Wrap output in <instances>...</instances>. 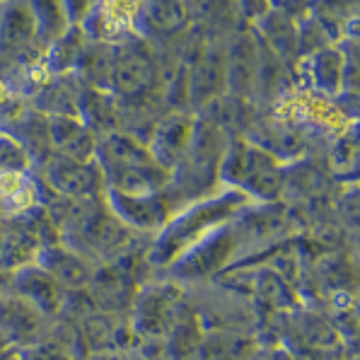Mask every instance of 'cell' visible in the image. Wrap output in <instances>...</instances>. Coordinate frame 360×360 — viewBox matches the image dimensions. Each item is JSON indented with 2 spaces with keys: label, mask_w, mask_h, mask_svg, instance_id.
Listing matches in <instances>:
<instances>
[{
  "label": "cell",
  "mask_w": 360,
  "mask_h": 360,
  "mask_svg": "<svg viewBox=\"0 0 360 360\" xmlns=\"http://www.w3.org/2000/svg\"><path fill=\"white\" fill-rule=\"evenodd\" d=\"M252 206V198L235 186H223L215 193H208L198 201L181 206L167 220V225L155 235L146 254L148 266L150 269H172L191 249H196L210 235L237 220Z\"/></svg>",
  "instance_id": "obj_1"
},
{
  "label": "cell",
  "mask_w": 360,
  "mask_h": 360,
  "mask_svg": "<svg viewBox=\"0 0 360 360\" xmlns=\"http://www.w3.org/2000/svg\"><path fill=\"white\" fill-rule=\"evenodd\" d=\"M218 174L225 186L245 191L252 201L271 203L283 189V172L278 160L252 143H235L225 148Z\"/></svg>",
  "instance_id": "obj_2"
},
{
  "label": "cell",
  "mask_w": 360,
  "mask_h": 360,
  "mask_svg": "<svg viewBox=\"0 0 360 360\" xmlns=\"http://www.w3.org/2000/svg\"><path fill=\"white\" fill-rule=\"evenodd\" d=\"M104 198H107V208L133 232H155L158 235L176 213L174 203L167 201L162 191L131 196V193L116 189H104Z\"/></svg>",
  "instance_id": "obj_3"
},
{
  "label": "cell",
  "mask_w": 360,
  "mask_h": 360,
  "mask_svg": "<svg viewBox=\"0 0 360 360\" xmlns=\"http://www.w3.org/2000/svg\"><path fill=\"white\" fill-rule=\"evenodd\" d=\"M44 179H46L49 189L56 191L60 198H95L97 191H104V174L97 160L82 162V160L63 158V155L53 153L49 158L46 167H44Z\"/></svg>",
  "instance_id": "obj_4"
},
{
  "label": "cell",
  "mask_w": 360,
  "mask_h": 360,
  "mask_svg": "<svg viewBox=\"0 0 360 360\" xmlns=\"http://www.w3.org/2000/svg\"><path fill=\"white\" fill-rule=\"evenodd\" d=\"M237 247H240V230L232 228L230 223L223 230L215 232V235H210L206 242H201L196 249H191L186 257H181L179 262L172 266V276H176L181 281L213 276L215 271L225 269L232 262Z\"/></svg>",
  "instance_id": "obj_5"
},
{
  "label": "cell",
  "mask_w": 360,
  "mask_h": 360,
  "mask_svg": "<svg viewBox=\"0 0 360 360\" xmlns=\"http://www.w3.org/2000/svg\"><path fill=\"white\" fill-rule=\"evenodd\" d=\"M138 10L141 0H97L80 30L99 44L116 46L138 32Z\"/></svg>",
  "instance_id": "obj_6"
},
{
  "label": "cell",
  "mask_w": 360,
  "mask_h": 360,
  "mask_svg": "<svg viewBox=\"0 0 360 360\" xmlns=\"http://www.w3.org/2000/svg\"><path fill=\"white\" fill-rule=\"evenodd\" d=\"M34 264L49 271L65 290H85V288H90L97 274V266L92 264V259L65 245V242L44 245L39 249Z\"/></svg>",
  "instance_id": "obj_7"
},
{
  "label": "cell",
  "mask_w": 360,
  "mask_h": 360,
  "mask_svg": "<svg viewBox=\"0 0 360 360\" xmlns=\"http://www.w3.org/2000/svg\"><path fill=\"white\" fill-rule=\"evenodd\" d=\"M44 49L39 41L37 22L27 0H13L0 8V58L15 60L22 53Z\"/></svg>",
  "instance_id": "obj_8"
},
{
  "label": "cell",
  "mask_w": 360,
  "mask_h": 360,
  "mask_svg": "<svg viewBox=\"0 0 360 360\" xmlns=\"http://www.w3.org/2000/svg\"><path fill=\"white\" fill-rule=\"evenodd\" d=\"M46 136L56 155L82 160V162L95 160L99 138L77 114H49Z\"/></svg>",
  "instance_id": "obj_9"
},
{
  "label": "cell",
  "mask_w": 360,
  "mask_h": 360,
  "mask_svg": "<svg viewBox=\"0 0 360 360\" xmlns=\"http://www.w3.org/2000/svg\"><path fill=\"white\" fill-rule=\"evenodd\" d=\"M193 129H196V121L189 114L174 112L160 119L155 124L150 143H148V150L158 160V165H162L169 172L176 169V165L184 160V155L191 146Z\"/></svg>",
  "instance_id": "obj_10"
},
{
  "label": "cell",
  "mask_w": 360,
  "mask_h": 360,
  "mask_svg": "<svg viewBox=\"0 0 360 360\" xmlns=\"http://www.w3.org/2000/svg\"><path fill=\"white\" fill-rule=\"evenodd\" d=\"M15 295L32 302L37 309H41L46 317L58 314L65 304V288L53 278L49 271H44L39 264H27L15 271L13 276Z\"/></svg>",
  "instance_id": "obj_11"
},
{
  "label": "cell",
  "mask_w": 360,
  "mask_h": 360,
  "mask_svg": "<svg viewBox=\"0 0 360 360\" xmlns=\"http://www.w3.org/2000/svg\"><path fill=\"white\" fill-rule=\"evenodd\" d=\"M44 319L46 314L32 302L22 300L18 295L0 297V329L13 341V346L27 348L41 341Z\"/></svg>",
  "instance_id": "obj_12"
},
{
  "label": "cell",
  "mask_w": 360,
  "mask_h": 360,
  "mask_svg": "<svg viewBox=\"0 0 360 360\" xmlns=\"http://www.w3.org/2000/svg\"><path fill=\"white\" fill-rule=\"evenodd\" d=\"M155 82V65L143 51L126 49L124 44L114 46L112 90L121 95H143Z\"/></svg>",
  "instance_id": "obj_13"
},
{
  "label": "cell",
  "mask_w": 360,
  "mask_h": 360,
  "mask_svg": "<svg viewBox=\"0 0 360 360\" xmlns=\"http://www.w3.org/2000/svg\"><path fill=\"white\" fill-rule=\"evenodd\" d=\"M174 297L165 295V290H148L141 295L133 314V329L148 339H160L162 334H169L176 317L172 319Z\"/></svg>",
  "instance_id": "obj_14"
},
{
  "label": "cell",
  "mask_w": 360,
  "mask_h": 360,
  "mask_svg": "<svg viewBox=\"0 0 360 360\" xmlns=\"http://www.w3.org/2000/svg\"><path fill=\"white\" fill-rule=\"evenodd\" d=\"M189 25V3L186 0H141L138 30L155 34H176Z\"/></svg>",
  "instance_id": "obj_15"
},
{
  "label": "cell",
  "mask_w": 360,
  "mask_h": 360,
  "mask_svg": "<svg viewBox=\"0 0 360 360\" xmlns=\"http://www.w3.org/2000/svg\"><path fill=\"white\" fill-rule=\"evenodd\" d=\"M309 77L326 95H339L346 73V53L336 46H324L307 58Z\"/></svg>",
  "instance_id": "obj_16"
},
{
  "label": "cell",
  "mask_w": 360,
  "mask_h": 360,
  "mask_svg": "<svg viewBox=\"0 0 360 360\" xmlns=\"http://www.w3.org/2000/svg\"><path fill=\"white\" fill-rule=\"evenodd\" d=\"M27 5H30L32 15H34L39 41L44 44V49L53 46L73 27L63 8V0H27Z\"/></svg>",
  "instance_id": "obj_17"
},
{
  "label": "cell",
  "mask_w": 360,
  "mask_h": 360,
  "mask_svg": "<svg viewBox=\"0 0 360 360\" xmlns=\"http://www.w3.org/2000/svg\"><path fill=\"white\" fill-rule=\"evenodd\" d=\"M254 353V341L232 334H218L201 343L198 360H249Z\"/></svg>",
  "instance_id": "obj_18"
},
{
  "label": "cell",
  "mask_w": 360,
  "mask_h": 360,
  "mask_svg": "<svg viewBox=\"0 0 360 360\" xmlns=\"http://www.w3.org/2000/svg\"><path fill=\"white\" fill-rule=\"evenodd\" d=\"M32 167V155L18 136L0 131V172H20L27 174Z\"/></svg>",
  "instance_id": "obj_19"
},
{
  "label": "cell",
  "mask_w": 360,
  "mask_h": 360,
  "mask_svg": "<svg viewBox=\"0 0 360 360\" xmlns=\"http://www.w3.org/2000/svg\"><path fill=\"white\" fill-rule=\"evenodd\" d=\"M20 360H77L65 346L56 341H39L18 351Z\"/></svg>",
  "instance_id": "obj_20"
},
{
  "label": "cell",
  "mask_w": 360,
  "mask_h": 360,
  "mask_svg": "<svg viewBox=\"0 0 360 360\" xmlns=\"http://www.w3.org/2000/svg\"><path fill=\"white\" fill-rule=\"evenodd\" d=\"M95 3H97V0H63V8H65V13H68L70 25L80 27L82 22L90 18Z\"/></svg>",
  "instance_id": "obj_21"
},
{
  "label": "cell",
  "mask_w": 360,
  "mask_h": 360,
  "mask_svg": "<svg viewBox=\"0 0 360 360\" xmlns=\"http://www.w3.org/2000/svg\"><path fill=\"white\" fill-rule=\"evenodd\" d=\"M271 3V10H278V13L283 15H302L304 10L309 8V3L312 0H269Z\"/></svg>",
  "instance_id": "obj_22"
},
{
  "label": "cell",
  "mask_w": 360,
  "mask_h": 360,
  "mask_svg": "<svg viewBox=\"0 0 360 360\" xmlns=\"http://www.w3.org/2000/svg\"><path fill=\"white\" fill-rule=\"evenodd\" d=\"M240 5L247 13V18H264V15L271 10L269 0H240Z\"/></svg>",
  "instance_id": "obj_23"
},
{
  "label": "cell",
  "mask_w": 360,
  "mask_h": 360,
  "mask_svg": "<svg viewBox=\"0 0 360 360\" xmlns=\"http://www.w3.org/2000/svg\"><path fill=\"white\" fill-rule=\"evenodd\" d=\"M346 60L353 65V68L360 73V41H351L348 44V53H346Z\"/></svg>",
  "instance_id": "obj_24"
},
{
  "label": "cell",
  "mask_w": 360,
  "mask_h": 360,
  "mask_svg": "<svg viewBox=\"0 0 360 360\" xmlns=\"http://www.w3.org/2000/svg\"><path fill=\"white\" fill-rule=\"evenodd\" d=\"M10 104H13V95H10L8 85L0 80V112H3V109H8Z\"/></svg>",
  "instance_id": "obj_25"
},
{
  "label": "cell",
  "mask_w": 360,
  "mask_h": 360,
  "mask_svg": "<svg viewBox=\"0 0 360 360\" xmlns=\"http://www.w3.org/2000/svg\"><path fill=\"white\" fill-rule=\"evenodd\" d=\"M10 348H13V341H10L8 336L3 334V329H0V356H5Z\"/></svg>",
  "instance_id": "obj_26"
},
{
  "label": "cell",
  "mask_w": 360,
  "mask_h": 360,
  "mask_svg": "<svg viewBox=\"0 0 360 360\" xmlns=\"http://www.w3.org/2000/svg\"><path fill=\"white\" fill-rule=\"evenodd\" d=\"M8 3H13V0H0V8H3V5H8Z\"/></svg>",
  "instance_id": "obj_27"
}]
</instances>
